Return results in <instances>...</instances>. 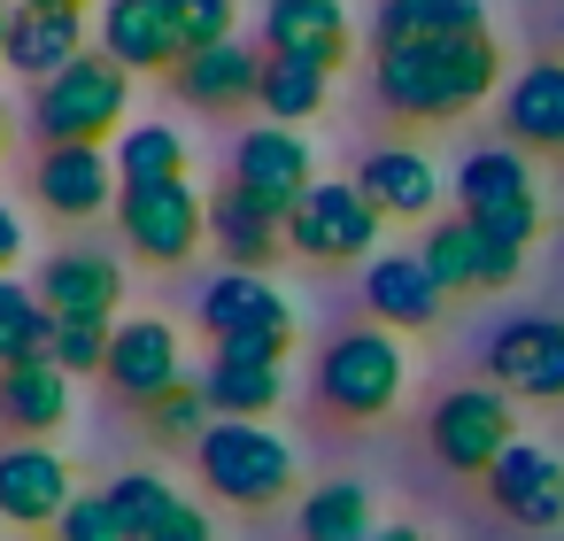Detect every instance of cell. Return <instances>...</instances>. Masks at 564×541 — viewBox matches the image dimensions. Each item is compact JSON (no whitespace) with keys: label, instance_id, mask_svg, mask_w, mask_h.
<instances>
[{"label":"cell","instance_id":"1","mask_svg":"<svg viewBox=\"0 0 564 541\" xmlns=\"http://www.w3.org/2000/svg\"><path fill=\"white\" fill-rule=\"evenodd\" d=\"M502 78V47L495 32H464V40H402V47H379V101L394 117H417V125H441V117H464L495 94Z\"/></svg>","mask_w":564,"mask_h":541},{"label":"cell","instance_id":"2","mask_svg":"<svg viewBox=\"0 0 564 541\" xmlns=\"http://www.w3.org/2000/svg\"><path fill=\"white\" fill-rule=\"evenodd\" d=\"M132 117V71L109 63L101 47H86L70 71H55L32 101V125L47 148H109Z\"/></svg>","mask_w":564,"mask_h":541},{"label":"cell","instance_id":"3","mask_svg":"<svg viewBox=\"0 0 564 541\" xmlns=\"http://www.w3.org/2000/svg\"><path fill=\"white\" fill-rule=\"evenodd\" d=\"M194 464L240 510H271V502L294 495V441L279 425H263V418H217L194 441Z\"/></svg>","mask_w":564,"mask_h":541},{"label":"cell","instance_id":"4","mask_svg":"<svg viewBox=\"0 0 564 541\" xmlns=\"http://www.w3.org/2000/svg\"><path fill=\"white\" fill-rule=\"evenodd\" d=\"M448 186H456V217H471L479 240H495V248H510V256L533 248V232H541V194H533L525 148H471Z\"/></svg>","mask_w":564,"mask_h":541},{"label":"cell","instance_id":"5","mask_svg":"<svg viewBox=\"0 0 564 541\" xmlns=\"http://www.w3.org/2000/svg\"><path fill=\"white\" fill-rule=\"evenodd\" d=\"M402 387H410V356H402V340L387 325H356L317 356V402L333 418H356V425L387 418L402 402Z\"/></svg>","mask_w":564,"mask_h":541},{"label":"cell","instance_id":"6","mask_svg":"<svg viewBox=\"0 0 564 541\" xmlns=\"http://www.w3.org/2000/svg\"><path fill=\"white\" fill-rule=\"evenodd\" d=\"M379 209L364 202L356 178H317L294 209H286V248L310 263H364L379 248Z\"/></svg>","mask_w":564,"mask_h":541},{"label":"cell","instance_id":"7","mask_svg":"<svg viewBox=\"0 0 564 541\" xmlns=\"http://www.w3.org/2000/svg\"><path fill=\"white\" fill-rule=\"evenodd\" d=\"M117 232L132 240L140 263H194V248H209V202L186 178L178 186H124Z\"/></svg>","mask_w":564,"mask_h":541},{"label":"cell","instance_id":"8","mask_svg":"<svg viewBox=\"0 0 564 541\" xmlns=\"http://www.w3.org/2000/svg\"><path fill=\"white\" fill-rule=\"evenodd\" d=\"M510 441H518V410H510L502 387H456V394L433 402V456H441L448 472L487 479Z\"/></svg>","mask_w":564,"mask_h":541},{"label":"cell","instance_id":"9","mask_svg":"<svg viewBox=\"0 0 564 541\" xmlns=\"http://www.w3.org/2000/svg\"><path fill=\"white\" fill-rule=\"evenodd\" d=\"M202 333L209 340H294V294L271 271H217L202 286Z\"/></svg>","mask_w":564,"mask_h":541},{"label":"cell","instance_id":"10","mask_svg":"<svg viewBox=\"0 0 564 541\" xmlns=\"http://www.w3.org/2000/svg\"><path fill=\"white\" fill-rule=\"evenodd\" d=\"M202 394L217 418H271L286 402V348L279 340H217L202 364Z\"/></svg>","mask_w":564,"mask_h":541},{"label":"cell","instance_id":"11","mask_svg":"<svg viewBox=\"0 0 564 541\" xmlns=\"http://www.w3.org/2000/svg\"><path fill=\"white\" fill-rule=\"evenodd\" d=\"M109 387H117L132 410H148V402H163L171 387H186L178 325H163V317H117V333H109Z\"/></svg>","mask_w":564,"mask_h":541},{"label":"cell","instance_id":"12","mask_svg":"<svg viewBox=\"0 0 564 541\" xmlns=\"http://www.w3.org/2000/svg\"><path fill=\"white\" fill-rule=\"evenodd\" d=\"M232 186H248L263 209H294L310 186H317V155H310V140L294 132V125H256V132H240V148H232Z\"/></svg>","mask_w":564,"mask_h":541},{"label":"cell","instance_id":"13","mask_svg":"<svg viewBox=\"0 0 564 541\" xmlns=\"http://www.w3.org/2000/svg\"><path fill=\"white\" fill-rule=\"evenodd\" d=\"M487 371H495L502 394L564 402V317H510L487 340Z\"/></svg>","mask_w":564,"mask_h":541},{"label":"cell","instance_id":"14","mask_svg":"<svg viewBox=\"0 0 564 541\" xmlns=\"http://www.w3.org/2000/svg\"><path fill=\"white\" fill-rule=\"evenodd\" d=\"M101 55L124 63L132 78L178 71L186 32H178V0H101Z\"/></svg>","mask_w":564,"mask_h":541},{"label":"cell","instance_id":"15","mask_svg":"<svg viewBox=\"0 0 564 541\" xmlns=\"http://www.w3.org/2000/svg\"><path fill=\"white\" fill-rule=\"evenodd\" d=\"M32 194H40V209H47V217L86 225V217L117 209L124 178H117V155H109V148H47V155H40V171H32Z\"/></svg>","mask_w":564,"mask_h":541},{"label":"cell","instance_id":"16","mask_svg":"<svg viewBox=\"0 0 564 541\" xmlns=\"http://www.w3.org/2000/svg\"><path fill=\"white\" fill-rule=\"evenodd\" d=\"M70 502H78V487H70L63 448H47V441H9L0 448V518L9 526H55Z\"/></svg>","mask_w":564,"mask_h":541},{"label":"cell","instance_id":"17","mask_svg":"<svg viewBox=\"0 0 564 541\" xmlns=\"http://www.w3.org/2000/svg\"><path fill=\"white\" fill-rule=\"evenodd\" d=\"M40 302H47L55 317H78V325H117L124 263L101 256V248H63V256H47V271H40Z\"/></svg>","mask_w":564,"mask_h":541},{"label":"cell","instance_id":"18","mask_svg":"<svg viewBox=\"0 0 564 541\" xmlns=\"http://www.w3.org/2000/svg\"><path fill=\"white\" fill-rule=\"evenodd\" d=\"M487 495L502 502V518L549 533V526H564V456H549L533 441H510L502 464L487 472Z\"/></svg>","mask_w":564,"mask_h":541},{"label":"cell","instance_id":"19","mask_svg":"<svg viewBox=\"0 0 564 541\" xmlns=\"http://www.w3.org/2000/svg\"><path fill=\"white\" fill-rule=\"evenodd\" d=\"M86 55V9H63V0H24L9 17V71L47 86L55 71H70Z\"/></svg>","mask_w":564,"mask_h":541},{"label":"cell","instance_id":"20","mask_svg":"<svg viewBox=\"0 0 564 541\" xmlns=\"http://www.w3.org/2000/svg\"><path fill=\"white\" fill-rule=\"evenodd\" d=\"M171 86H178V101H194V109H209V117H232V109H248V101L263 94V55L240 47V40H225V47L186 55V63L171 71Z\"/></svg>","mask_w":564,"mask_h":541},{"label":"cell","instance_id":"21","mask_svg":"<svg viewBox=\"0 0 564 541\" xmlns=\"http://www.w3.org/2000/svg\"><path fill=\"white\" fill-rule=\"evenodd\" d=\"M263 47L340 71L348 63V9L340 0H263Z\"/></svg>","mask_w":564,"mask_h":541},{"label":"cell","instance_id":"22","mask_svg":"<svg viewBox=\"0 0 564 541\" xmlns=\"http://www.w3.org/2000/svg\"><path fill=\"white\" fill-rule=\"evenodd\" d=\"M0 425H9L17 441H47L70 425V371L32 356V364H9L0 371Z\"/></svg>","mask_w":564,"mask_h":541},{"label":"cell","instance_id":"23","mask_svg":"<svg viewBox=\"0 0 564 541\" xmlns=\"http://www.w3.org/2000/svg\"><path fill=\"white\" fill-rule=\"evenodd\" d=\"M364 302H371V325H387V333H417V325H433L441 317V286H433V271L417 263V256H371L364 263Z\"/></svg>","mask_w":564,"mask_h":541},{"label":"cell","instance_id":"24","mask_svg":"<svg viewBox=\"0 0 564 541\" xmlns=\"http://www.w3.org/2000/svg\"><path fill=\"white\" fill-rule=\"evenodd\" d=\"M502 132H510V148L564 155V63H525L502 86Z\"/></svg>","mask_w":564,"mask_h":541},{"label":"cell","instance_id":"25","mask_svg":"<svg viewBox=\"0 0 564 541\" xmlns=\"http://www.w3.org/2000/svg\"><path fill=\"white\" fill-rule=\"evenodd\" d=\"M356 186H364V202H371L379 217H433L448 178H441L417 148H371L364 171H356Z\"/></svg>","mask_w":564,"mask_h":541},{"label":"cell","instance_id":"26","mask_svg":"<svg viewBox=\"0 0 564 541\" xmlns=\"http://www.w3.org/2000/svg\"><path fill=\"white\" fill-rule=\"evenodd\" d=\"M209 248H225L232 271H263L286 248V217L263 209L248 186H225V194H209Z\"/></svg>","mask_w":564,"mask_h":541},{"label":"cell","instance_id":"27","mask_svg":"<svg viewBox=\"0 0 564 541\" xmlns=\"http://www.w3.org/2000/svg\"><path fill=\"white\" fill-rule=\"evenodd\" d=\"M263 117L271 125H294L302 132V117H325V101H333V71L325 63H302V55H263Z\"/></svg>","mask_w":564,"mask_h":541},{"label":"cell","instance_id":"28","mask_svg":"<svg viewBox=\"0 0 564 541\" xmlns=\"http://www.w3.org/2000/svg\"><path fill=\"white\" fill-rule=\"evenodd\" d=\"M464 32H487L479 0H379V47H402V40H464Z\"/></svg>","mask_w":564,"mask_h":541},{"label":"cell","instance_id":"29","mask_svg":"<svg viewBox=\"0 0 564 541\" xmlns=\"http://www.w3.org/2000/svg\"><path fill=\"white\" fill-rule=\"evenodd\" d=\"M109 155H117V178H124V186H178L186 163H194L171 125H124Z\"/></svg>","mask_w":564,"mask_h":541},{"label":"cell","instance_id":"30","mask_svg":"<svg viewBox=\"0 0 564 541\" xmlns=\"http://www.w3.org/2000/svg\"><path fill=\"white\" fill-rule=\"evenodd\" d=\"M417 263L433 271L441 294H479V271H487V240L471 232V217H441L425 240H417Z\"/></svg>","mask_w":564,"mask_h":541},{"label":"cell","instance_id":"31","mask_svg":"<svg viewBox=\"0 0 564 541\" xmlns=\"http://www.w3.org/2000/svg\"><path fill=\"white\" fill-rule=\"evenodd\" d=\"M302 541H371V495L364 479H325L302 495Z\"/></svg>","mask_w":564,"mask_h":541},{"label":"cell","instance_id":"32","mask_svg":"<svg viewBox=\"0 0 564 541\" xmlns=\"http://www.w3.org/2000/svg\"><path fill=\"white\" fill-rule=\"evenodd\" d=\"M47 340H55V310L40 302V286L0 279V371H9V364H32V356H47Z\"/></svg>","mask_w":564,"mask_h":541},{"label":"cell","instance_id":"33","mask_svg":"<svg viewBox=\"0 0 564 541\" xmlns=\"http://www.w3.org/2000/svg\"><path fill=\"white\" fill-rule=\"evenodd\" d=\"M101 495H109V510H117V526H124L132 541H148V533H155V526H163V518L186 502V495H178L163 472H117Z\"/></svg>","mask_w":564,"mask_h":541},{"label":"cell","instance_id":"34","mask_svg":"<svg viewBox=\"0 0 564 541\" xmlns=\"http://www.w3.org/2000/svg\"><path fill=\"white\" fill-rule=\"evenodd\" d=\"M140 418H148V433H155V441H202V433L217 425V410H209V394H202V379H186V387H171V394H163V402H148Z\"/></svg>","mask_w":564,"mask_h":541},{"label":"cell","instance_id":"35","mask_svg":"<svg viewBox=\"0 0 564 541\" xmlns=\"http://www.w3.org/2000/svg\"><path fill=\"white\" fill-rule=\"evenodd\" d=\"M109 333H117V325H78V317H55L47 364H63L70 379H78V371H109Z\"/></svg>","mask_w":564,"mask_h":541},{"label":"cell","instance_id":"36","mask_svg":"<svg viewBox=\"0 0 564 541\" xmlns=\"http://www.w3.org/2000/svg\"><path fill=\"white\" fill-rule=\"evenodd\" d=\"M232 17H240V0H178V32H186V55H202V47H225V40H232Z\"/></svg>","mask_w":564,"mask_h":541},{"label":"cell","instance_id":"37","mask_svg":"<svg viewBox=\"0 0 564 541\" xmlns=\"http://www.w3.org/2000/svg\"><path fill=\"white\" fill-rule=\"evenodd\" d=\"M55 541H132L124 526H117V510H109V495H78L63 518H55Z\"/></svg>","mask_w":564,"mask_h":541},{"label":"cell","instance_id":"38","mask_svg":"<svg viewBox=\"0 0 564 541\" xmlns=\"http://www.w3.org/2000/svg\"><path fill=\"white\" fill-rule=\"evenodd\" d=\"M148 541H217V526H209V510H202V502H178Z\"/></svg>","mask_w":564,"mask_h":541},{"label":"cell","instance_id":"39","mask_svg":"<svg viewBox=\"0 0 564 541\" xmlns=\"http://www.w3.org/2000/svg\"><path fill=\"white\" fill-rule=\"evenodd\" d=\"M17 256H24V217H17L9 202H0V279L17 271Z\"/></svg>","mask_w":564,"mask_h":541},{"label":"cell","instance_id":"40","mask_svg":"<svg viewBox=\"0 0 564 541\" xmlns=\"http://www.w3.org/2000/svg\"><path fill=\"white\" fill-rule=\"evenodd\" d=\"M371 541H425V533H417V526H379Z\"/></svg>","mask_w":564,"mask_h":541},{"label":"cell","instance_id":"41","mask_svg":"<svg viewBox=\"0 0 564 541\" xmlns=\"http://www.w3.org/2000/svg\"><path fill=\"white\" fill-rule=\"evenodd\" d=\"M9 17H17V9H9V0H0V63H9Z\"/></svg>","mask_w":564,"mask_h":541},{"label":"cell","instance_id":"42","mask_svg":"<svg viewBox=\"0 0 564 541\" xmlns=\"http://www.w3.org/2000/svg\"><path fill=\"white\" fill-rule=\"evenodd\" d=\"M63 9H86V0H63Z\"/></svg>","mask_w":564,"mask_h":541},{"label":"cell","instance_id":"43","mask_svg":"<svg viewBox=\"0 0 564 541\" xmlns=\"http://www.w3.org/2000/svg\"><path fill=\"white\" fill-rule=\"evenodd\" d=\"M9 9H24V0H9Z\"/></svg>","mask_w":564,"mask_h":541}]
</instances>
